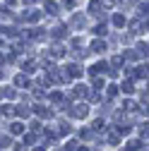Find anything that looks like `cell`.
Segmentation results:
<instances>
[{"label":"cell","mask_w":149,"mask_h":151,"mask_svg":"<svg viewBox=\"0 0 149 151\" xmlns=\"http://www.w3.org/2000/svg\"><path fill=\"white\" fill-rule=\"evenodd\" d=\"M67 113H70L72 118H80V120H82V118H87V115H89V106H87V103L70 106V110H67Z\"/></svg>","instance_id":"1"},{"label":"cell","mask_w":149,"mask_h":151,"mask_svg":"<svg viewBox=\"0 0 149 151\" xmlns=\"http://www.w3.org/2000/svg\"><path fill=\"white\" fill-rule=\"evenodd\" d=\"M63 72H65V79H77V77H82V74H84V72H82V67H80V65H74V63H72V65H67Z\"/></svg>","instance_id":"2"},{"label":"cell","mask_w":149,"mask_h":151,"mask_svg":"<svg viewBox=\"0 0 149 151\" xmlns=\"http://www.w3.org/2000/svg\"><path fill=\"white\" fill-rule=\"evenodd\" d=\"M22 19H24V22H39V19H41V12H39V10H27V12L22 14Z\"/></svg>","instance_id":"3"},{"label":"cell","mask_w":149,"mask_h":151,"mask_svg":"<svg viewBox=\"0 0 149 151\" xmlns=\"http://www.w3.org/2000/svg\"><path fill=\"white\" fill-rule=\"evenodd\" d=\"M106 142H108L111 146H118V144H120V132H118V129H111L108 134H106Z\"/></svg>","instance_id":"4"},{"label":"cell","mask_w":149,"mask_h":151,"mask_svg":"<svg viewBox=\"0 0 149 151\" xmlns=\"http://www.w3.org/2000/svg\"><path fill=\"white\" fill-rule=\"evenodd\" d=\"M43 34H46L43 29H29V31H27V39H31V41H41Z\"/></svg>","instance_id":"5"},{"label":"cell","mask_w":149,"mask_h":151,"mask_svg":"<svg viewBox=\"0 0 149 151\" xmlns=\"http://www.w3.org/2000/svg\"><path fill=\"white\" fill-rule=\"evenodd\" d=\"M65 53H67V50H65L60 43H53V46H51V58H63Z\"/></svg>","instance_id":"6"},{"label":"cell","mask_w":149,"mask_h":151,"mask_svg":"<svg viewBox=\"0 0 149 151\" xmlns=\"http://www.w3.org/2000/svg\"><path fill=\"white\" fill-rule=\"evenodd\" d=\"M89 50H91V53H103V50H106V43H103L101 39H96V41H91Z\"/></svg>","instance_id":"7"},{"label":"cell","mask_w":149,"mask_h":151,"mask_svg":"<svg viewBox=\"0 0 149 151\" xmlns=\"http://www.w3.org/2000/svg\"><path fill=\"white\" fill-rule=\"evenodd\" d=\"M10 134H14V137L24 134V125L22 122H10Z\"/></svg>","instance_id":"8"},{"label":"cell","mask_w":149,"mask_h":151,"mask_svg":"<svg viewBox=\"0 0 149 151\" xmlns=\"http://www.w3.org/2000/svg\"><path fill=\"white\" fill-rule=\"evenodd\" d=\"M87 93H89V89H87L84 84H77V86L72 89V96H74V99H82V96H87Z\"/></svg>","instance_id":"9"},{"label":"cell","mask_w":149,"mask_h":151,"mask_svg":"<svg viewBox=\"0 0 149 151\" xmlns=\"http://www.w3.org/2000/svg\"><path fill=\"white\" fill-rule=\"evenodd\" d=\"M31 110H34V113H36L39 118H51V115H53V113H51V110H48L46 106H34Z\"/></svg>","instance_id":"10"},{"label":"cell","mask_w":149,"mask_h":151,"mask_svg":"<svg viewBox=\"0 0 149 151\" xmlns=\"http://www.w3.org/2000/svg\"><path fill=\"white\" fill-rule=\"evenodd\" d=\"M108 72V65L106 63H99V65H94V67H89V74H91V77H96V74H101V72Z\"/></svg>","instance_id":"11"},{"label":"cell","mask_w":149,"mask_h":151,"mask_svg":"<svg viewBox=\"0 0 149 151\" xmlns=\"http://www.w3.org/2000/svg\"><path fill=\"white\" fill-rule=\"evenodd\" d=\"M101 7H103L101 0H91V3H89V14H99V12H101Z\"/></svg>","instance_id":"12"},{"label":"cell","mask_w":149,"mask_h":151,"mask_svg":"<svg viewBox=\"0 0 149 151\" xmlns=\"http://www.w3.org/2000/svg\"><path fill=\"white\" fill-rule=\"evenodd\" d=\"M130 29H132V34H142V29H147V22H142V19H135L132 24H130Z\"/></svg>","instance_id":"13"},{"label":"cell","mask_w":149,"mask_h":151,"mask_svg":"<svg viewBox=\"0 0 149 151\" xmlns=\"http://www.w3.org/2000/svg\"><path fill=\"white\" fill-rule=\"evenodd\" d=\"M14 86H20V89L29 86V77H27V74H17V77H14Z\"/></svg>","instance_id":"14"},{"label":"cell","mask_w":149,"mask_h":151,"mask_svg":"<svg viewBox=\"0 0 149 151\" xmlns=\"http://www.w3.org/2000/svg\"><path fill=\"white\" fill-rule=\"evenodd\" d=\"M70 132H72L70 122H65V120H63V122L58 125V129H55V134H70Z\"/></svg>","instance_id":"15"},{"label":"cell","mask_w":149,"mask_h":151,"mask_svg":"<svg viewBox=\"0 0 149 151\" xmlns=\"http://www.w3.org/2000/svg\"><path fill=\"white\" fill-rule=\"evenodd\" d=\"M14 113H17L20 118H29V115H31V108H29V106H20V108H14Z\"/></svg>","instance_id":"16"},{"label":"cell","mask_w":149,"mask_h":151,"mask_svg":"<svg viewBox=\"0 0 149 151\" xmlns=\"http://www.w3.org/2000/svg\"><path fill=\"white\" fill-rule=\"evenodd\" d=\"M132 74H135L137 79H147V65H140L137 70H132Z\"/></svg>","instance_id":"17"},{"label":"cell","mask_w":149,"mask_h":151,"mask_svg":"<svg viewBox=\"0 0 149 151\" xmlns=\"http://www.w3.org/2000/svg\"><path fill=\"white\" fill-rule=\"evenodd\" d=\"M0 96H3V99H10V101H12V99H14V96H17V91H14V89H10V86H7V89H0Z\"/></svg>","instance_id":"18"},{"label":"cell","mask_w":149,"mask_h":151,"mask_svg":"<svg viewBox=\"0 0 149 151\" xmlns=\"http://www.w3.org/2000/svg\"><path fill=\"white\" fill-rule=\"evenodd\" d=\"M0 31H3L5 39H14V36H17V29H12V27H3Z\"/></svg>","instance_id":"19"},{"label":"cell","mask_w":149,"mask_h":151,"mask_svg":"<svg viewBox=\"0 0 149 151\" xmlns=\"http://www.w3.org/2000/svg\"><path fill=\"white\" fill-rule=\"evenodd\" d=\"M43 7H46V12H48V14H55V12H58V5H55L53 0H46V5H43Z\"/></svg>","instance_id":"20"},{"label":"cell","mask_w":149,"mask_h":151,"mask_svg":"<svg viewBox=\"0 0 149 151\" xmlns=\"http://www.w3.org/2000/svg\"><path fill=\"white\" fill-rule=\"evenodd\" d=\"M113 27H118V29L125 27V17L123 14H113Z\"/></svg>","instance_id":"21"},{"label":"cell","mask_w":149,"mask_h":151,"mask_svg":"<svg viewBox=\"0 0 149 151\" xmlns=\"http://www.w3.org/2000/svg\"><path fill=\"white\" fill-rule=\"evenodd\" d=\"M137 110H140V106L135 101H125V113H137Z\"/></svg>","instance_id":"22"},{"label":"cell","mask_w":149,"mask_h":151,"mask_svg":"<svg viewBox=\"0 0 149 151\" xmlns=\"http://www.w3.org/2000/svg\"><path fill=\"white\" fill-rule=\"evenodd\" d=\"M0 115L12 118V115H14V108H12V106H3V108H0Z\"/></svg>","instance_id":"23"},{"label":"cell","mask_w":149,"mask_h":151,"mask_svg":"<svg viewBox=\"0 0 149 151\" xmlns=\"http://www.w3.org/2000/svg\"><path fill=\"white\" fill-rule=\"evenodd\" d=\"M65 31H67L65 27H55V29L51 31V36H53V39H60V36H65Z\"/></svg>","instance_id":"24"},{"label":"cell","mask_w":149,"mask_h":151,"mask_svg":"<svg viewBox=\"0 0 149 151\" xmlns=\"http://www.w3.org/2000/svg\"><path fill=\"white\" fill-rule=\"evenodd\" d=\"M123 60H125L123 55H113V60H111V67H113V70H118V67L123 65Z\"/></svg>","instance_id":"25"},{"label":"cell","mask_w":149,"mask_h":151,"mask_svg":"<svg viewBox=\"0 0 149 151\" xmlns=\"http://www.w3.org/2000/svg\"><path fill=\"white\" fill-rule=\"evenodd\" d=\"M106 96H108V99H113V96H118V86H116V84H111V86L106 89Z\"/></svg>","instance_id":"26"},{"label":"cell","mask_w":149,"mask_h":151,"mask_svg":"<svg viewBox=\"0 0 149 151\" xmlns=\"http://www.w3.org/2000/svg\"><path fill=\"white\" fill-rule=\"evenodd\" d=\"M123 91H125V93H132V91H135V86H132V82H130V79L123 82Z\"/></svg>","instance_id":"27"},{"label":"cell","mask_w":149,"mask_h":151,"mask_svg":"<svg viewBox=\"0 0 149 151\" xmlns=\"http://www.w3.org/2000/svg\"><path fill=\"white\" fill-rule=\"evenodd\" d=\"M142 149V142H130L127 144V151H140Z\"/></svg>","instance_id":"28"},{"label":"cell","mask_w":149,"mask_h":151,"mask_svg":"<svg viewBox=\"0 0 149 151\" xmlns=\"http://www.w3.org/2000/svg\"><path fill=\"white\" fill-rule=\"evenodd\" d=\"M36 137H39V134H34V132L24 134V144H34V142H36Z\"/></svg>","instance_id":"29"},{"label":"cell","mask_w":149,"mask_h":151,"mask_svg":"<svg viewBox=\"0 0 149 151\" xmlns=\"http://www.w3.org/2000/svg\"><path fill=\"white\" fill-rule=\"evenodd\" d=\"M51 101H53V103H60V101H63V93H60V91H53V93H51Z\"/></svg>","instance_id":"30"},{"label":"cell","mask_w":149,"mask_h":151,"mask_svg":"<svg viewBox=\"0 0 149 151\" xmlns=\"http://www.w3.org/2000/svg\"><path fill=\"white\" fill-rule=\"evenodd\" d=\"M22 67H24V72H34V70H36V63H31V60H27V63H24Z\"/></svg>","instance_id":"31"},{"label":"cell","mask_w":149,"mask_h":151,"mask_svg":"<svg viewBox=\"0 0 149 151\" xmlns=\"http://www.w3.org/2000/svg\"><path fill=\"white\" fill-rule=\"evenodd\" d=\"M43 96H46V91H43V89H39V86H36V89H34V99H39V101H41Z\"/></svg>","instance_id":"32"},{"label":"cell","mask_w":149,"mask_h":151,"mask_svg":"<svg viewBox=\"0 0 149 151\" xmlns=\"http://www.w3.org/2000/svg\"><path fill=\"white\" fill-rule=\"evenodd\" d=\"M123 58H127V60H135L137 58V50H125V55Z\"/></svg>","instance_id":"33"},{"label":"cell","mask_w":149,"mask_h":151,"mask_svg":"<svg viewBox=\"0 0 149 151\" xmlns=\"http://www.w3.org/2000/svg\"><path fill=\"white\" fill-rule=\"evenodd\" d=\"M103 125H106L103 120H96L94 125H91V129H96V132H101V129H103Z\"/></svg>","instance_id":"34"},{"label":"cell","mask_w":149,"mask_h":151,"mask_svg":"<svg viewBox=\"0 0 149 151\" xmlns=\"http://www.w3.org/2000/svg\"><path fill=\"white\" fill-rule=\"evenodd\" d=\"M94 34H99V36L106 34V24H96V27H94Z\"/></svg>","instance_id":"35"},{"label":"cell","mask_w":149,"mask_h":151,"mask_svg":"<svg viewBox=\"0 0 149 151\" xmlns=\"http://www.w3.org/2000/svg\"><path fill=\"white\" fill-rule=\"evenodd\" d=\"M65 149H67V151H77V142H74V139H70Z\"/></svg>","instance_id":"36"},{"label":"cell","mask_w":149,"mask_h":151,"mask_svg":"<svg viewBox=\"0 0 149 151\" xmlns=\"http://www.w3.org/2000/svg\"><path fill=\"white\" fill-rule=\"evenodd\" d=\"M72 24H74V27H82V24H84V17H74Z\"/></svg>","instance_id":"37"},{"label":"cell","mask_w":149,"mask_h":151,"mask_svg":"<svg viewBox=\"0 0 149 151\" xmlns=\"http://www.w3.org/2000/svg\"><path fill=\"white\" fill-rule=\"evenodd\" d=\"M0 146H3V149L10 146V137H0Z\"/></svg>","instance_id":"38"},{"label":"cell","mask_w":149,"mask_h":151,"mask_svg":"<svg viewBox=\"0 0 149 151\" xmlns=\"http://www.w3.org/2000/svg\"><path fill=\"white\" fill-rule=\"evenodd\" d=\"M94 86H96V89H103V79L96 77V79H94Z\"/></svg>","instance_id":"39"},{"label":"cell","mask_w":149,"mask_h":151,"mask_svg":"<svg viewBox=\"0 0 149 151\" xmlns=\"http://www.w3.org/2000/svg\"><path fill=\"white\" fill-rule=\"evenodd\" d=\"M63 5L65 7H74V0H63Z\"/></svg>","instance_id":"40"},{"label":"cell","mask_w":149,"mask_h":151,"mask_svg":"<svg viewBox=\"0 0 149 151\" xmlns=\"http://www.w3.org/2000/svg\"><path fill=\"white\" fill-rule=\"evenodd\" d=\"M14 151H27V149H24V144H14Z\"/></svg>","instance_id":"41"},{"label":"cell","mask_w":149,"mask_h":151,"mask_svg":"<svg viewBox=\"0 0 149 151\" xmlns=\"http://www.w3.org/2000/svg\"><path fill=\"white\" fill-rule=\"evenodd\" d=\"M22 3H24V5H34V3H36V0H22Z\"/></svg>","instance_id":"42"},{"label":"cell","mask_w":149,"mask_h":151,"mask_svg":"<svg viewBox=\"0 0 149 151\" xmlns=\"http://www.w3.org/2000/svg\"><path fill=\"white\" fill-rule=\"evenodd\" d=\"M5 3H7V5H14V3H17V0H5Z\"/></svg>","instance_id":"43"},{"label":"cell","mask_w":149,"mask_h":151,"mask_svg":"<svg viewBox=\"0 0 149 151\" xmlns=\"http://www.w3.org/2000/svg\"><path fill=\"white\" fill-rule=\"evenodd\" d=\"M77 149H80V151H89V149H87V146H77Z\"/></svg>","instance_id":"44"},{"label":"cell","mask_w":149,"mask_h":151,"mask_svg":"<svg viewBox=\"0 0 149 151\" xmlns=\"http://www.w3.org/2000/svg\"><path fill=\"white\" fill-rule=\"evenodd\" d=\"M3 60H5V58H3V55H0V65H3Z\"/></svg>","instance_id":"45"},{"label":"cell","mask_w":149,"mask_h":151,"mask_svg":"<svg viewBox=\"0 0 149 151\" xmlns=\"http://www.w3.org/2000/svg\"><path fill=\"white\" fill-rule=\"evenodd\" d=\"M34 151H43V149H34Z\"/></svg>","instance_id":"46"},{"label":"cell","mask_w":149,"mask_h":151,"mask_svg":"<svg viewBox=\"0 0 149 151\" xmlns=\"http://www.w3.org/2000/svg\"><path fill=\"white\" fill-rule=\"evenodd\" d=\"M0 77H3V72H0Z\"/></svg>","instance_id":"47"},{"label":"cell","mask_w":149,"mask_h":151,"mask_svg":"<svg viewBox=\"0 0 149 151\" xmlns=\"http://www.w3.org/2000/svg\"><path fill=\"white\" fill-rule=\"evenodd\" d=\"M0 99H3V96H0Z\"/></svg>","instance_id":"48"}]
</instances>
